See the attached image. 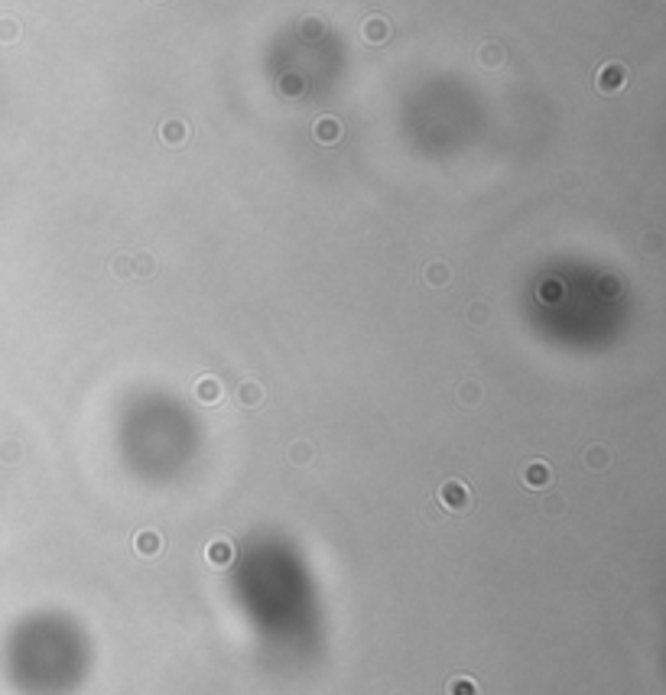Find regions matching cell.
Returning a JSON list of instances; mask_svg holds the SVG:
<instances>
[{
    "mask_svg": "<svg viewBox=\"0 0 666 695\" xmlns=\"http://www.w3.org/2000/svg\"><path fill=\"white\" fill-rule=\"evenodd\" d=\"M133 549H137L140 559H156L163 552V536L156 530H140L133 536Z\"/></svg>",
    "mask_w": 666,
    "mask_h": 695,
    "instance_id": "8992f818",
    "label": "cell"
},
{
    "mask_svg": "<svg viewBox=\"0 0 666 695\" xmlns=\"http://www.w3.org/2000/svg\"><path fill=\"white\" fill-rule=\"evenodd\" d=\"M628 84V65L624 62H605L595 75V88L601 94H618Z\"/></svg>",
    "mask_w": 666,
    "mask_h": 695,
    "instance_id": "7a4b0ae2",
    "label": "cell"
},
{
    "mask_svg": "<svg viewBox=\"0 0 666 695\" xmlns=\"http://www.w3.org/2000/svg\"><path fill=\"white\" fill-rule=\"evenodd\" d=\"M449 695H481L475 679H468V676H452L449 679Z\"/></svg>",
    "mask_w": 666,
    "mask_h": 695,
    "instance_id": "7c38bea8",
    "label": "cell"
},
{
    "mask_svg": "<svg viewBox=\"0 0 666 695\" xmlns=\"http://www.w3.org/2000/svg\"><path fill=\"white\" fill-rule=\"evenodd\" d=\"M290 461L293 465H309V461H312V442H293L290 445Z\"/></svg>",
    "mask_w": 666,
    "mask_h": 695,
    "instance_id": "5bb4252c",
    "label": "cell"
},
{
    "mask_svg": "<svg viewBox=\"0 0 666 695\" xmlns=\"http://www.w3.org/2000/svg\"><path fill=\"white\" fill-rule=\"evenodd\" d=\"M520 481H523V488H530V491H543V488H550V484H552V468L546 465L543 459H536V461H530V465L523 468Z\"/></svg>",
    "mask_w": 666,
    "mask_h": 695,
    "instance_id": "277c9868",
    "label": "cell"
},
{
    "mask_svg": "<svg viewBox=\"0 0 666 695\" xmlns=\"http://www.w3.org/2000/svg\"><path fill=\"white\" fill-rule=\"evenodd\" d=\"M608 465H611V452H608L605 445H591V449H585V468H591V471H605Z\"/></svg>",
    "mask_w": 666,
    "mask_h": 695,
    "instance_id": "8fae6325",
    "label": "cell"
},
{
    "mask_svg": "<svg viewBox=\"0 0 666 695\" xmlns=\"http://www.w3.org/2000/svg\"><path fill=\"white\" fill-rule=\"evenodd\" d=\"M131 273L133 276H150V273H153V257H150V253H133V257H131Z\"/></svg>",
    "mask_w": 666,
    "mask_h": 695,
    "instance_id": "2e32d148",
    "label": "cell"
},
{
    "mask_svg": "<svg viewBox=\"0 0 666 695\" xmlns=\"http://www.w3.org/2000/svg\"><path fill=\"white\" fill-rule=\"evenodd\" d=\"M205 559H208V566H214V569H224V566H231L234 562V542L231 540H212L208 542V549H205Z\"/></svg>",
    "mask_w": 666,
    "mask_h": 695,
    "instance_id": "5b68a950",
    "label": "cell"
},
{
    "mask_svg": "<svg viewBox=\"0 0 666 695\" xmlns=\"http://www.w3.org/2000/svg\"><path fill=\"white\" fill-rule=\"evenodd\" d=\"M436 504L442 507V510H449V513H465L468 507H471V491H468L465 481L449 478V481H442V488H439Z\"/></svg>",
    "mask_w": 666,
    "mask_h": 695,
    "instance_id": "6da1fadb",
    "label": "cell"
},
{
    "mask_svg": "<svg viewBox=\"0 0 666 695\" xmlns=\"http://www.w3.org/2000/svg\"><path fill=\"white\" fill-rule=\"evenodd\" d=\"M361 33H364V39H368L371 46H381V43H387V36H391V26H387V20H381V16H371Z\"/></svg>",
    "mask_w": 666,
    "mask_h": 695,
    "instance_id": "ba28073f",
    "label": "cell"
},
{
    "mask_svg": "<svg viewBox=\"0 0 666 695\" xmlns=\"http://www.w3.org/2000/svg\"><path fill=\"white\" fill-rule=\"evenodd\" d=\"M114 273L117 276H133L131 273V257H117L114 260Z\"/></svg>",
    "mask_w": 666,
    "mask_h": 695,
    "instance_id": "603a6c76",
    "label": "cell"
},
{
    "mask_svg": "<svg viewBox=\"0 0 666 695\" xmlns=\"http://www.w3.org/2000/svg\"><path fill=\"white\" fill-rule=\"evenodd\" d=\"M660 241H663V237H660L657 231H647V234H643V251H647V253H660Z\"/></svg>",
    "mask_w": 666,
    "mask_h": 695,
    "instance_id": "ffe728a7",
    "label": "cell"
},
{
    "mask_svg": "<svg viewBox=\"0 0 666 695\" xmlns=\"http://www.w3.org/2000/svg\"><path fill=\"white\" fill-rule=\"evenodd\" d=\"M562 507H566V504H562V497H550V500L543 504V513H546V517H556Z\"/></svg>",
    "mask_w": 666,
    "mask_h": 695,
    "instance_id": "7402d4cb",
    "label": "cell"
},
{
    "mask_svg": "<svg viewBox=\"0 0 666 695\" xmlns=\"http://www.w3.org/2000/svg\"><path fill=\"white\" fill-rule=\"evenodd\" d=\"M312 137H315V143H322V146H335L338 140H342V121H338L335 114H319L312 124Z\"/></svg>",
    "mask_w": 666,
    "mask_h": 695,
    "instance_id": "3957f363",
    "label": "cell"
},
{
    "mask_svg": "<svg viewBox=\"0 0 666 695\" xmlns=\"http://www.w3.org/2000/svg\"><path fill=\"white\" fill-rule=\"evenodd\" d=\"M160 137H163V143L166 146H185V140H189V124L185 121H179V117H173V121H166L160 127Z\"/></svg>",
    "mask_w": 666,
    "mask_h": 695,
    "instance_id": "52a82bcc",
    "label": "cell"
},
{
    "mask_svg": "<svg viewBox=\"0 0 666 695\" xmlns=\"http://www.w3.org/2000/svg\"><path fill=\"white\" fill-rule=\"evenodd\" d=\"M20 36V23L16 20H0V43H13Z\"/></svg>",
    "mask_w": 666,
    "mask_h": 695,
    "instance_id": "d6986e66",
    "label": "cell"
},
{
    "mask_svg": "<svg viewBox=\"0 0 666 695\" xmlns=\"http://www.w3.org/2000/svg\"><path fill=\"white\" fill-rule=\"evenodd\" d=\"M459 400L465 406H478V400H481V387H478V383H471V381L462 383V387H459Z\"/></svg>",
    "mask_w": 666,
    "mask_h": 695,
    "instance_id": "e0dca14e",
    "label": "cell"
},
{
    "mask_svg": "<svg viewBox=\"0 0 666 695\" xmlns=\"http://www.w3.org/2000/svg\"><path fill=\"white\" fill-rule=\"evenodd\" d=\"M238 400H241V406H261L263 403V387L257 381H244L238 387Z\"/></svg>",
    "mask_w": 666,
    "mask_h": 695,
    "instance_id": "30bf717a",
    "label": "cell"
},
{
    "mask_svg": "<svg viewBox=\"0 0 666 695\" xmlns=\"http://www.w3.org/2000/svg\"><path fill=\"white\" fill-rule=\"evenodd\" d=\"M598 292H601L605 299H614L621 292V283L614 280V276H601V280H598Z\"/></svg>",
    "mask_w": 666,
    "mask_h": 695,
    "instance_id": "ac0fdd59",
    "label": "cell"
},
{
    "mask_svg": "<svg viewBox=\"0 0 666 695\" xmlns=\"http://www.w3.org/2000/svg\"><path fill=\"white\" fill-rule=\"evenodd\" d=\"M501 62H504V49H501L498 43H488V46L481 49V65H488V69H498Z\"/></svg>",
    "mask_w": 666,
    "mask_h": 695,
    "instance_id": "9a60e30c",
    "label": "cell"
},
{
    "mask_svg": "<svg viewBox=\"0 0 666 695\" xmlns=\"http://www.w3.org/2000/svg\"><path fill=\"white\" fill-rule=\"evenodd\" d=\"M481 319H488V309H484V306H471V322L478 325Z\"/></svg>",
    "mask_w": 666,
    "mask_h": 695,
    "instance_id": "cb8c5ba5",
    "label": "cell"
},
{
    "mask_svg": "<svg viewBox=\"0 0 666 695\" xmlns=\"http://www.w3.org/2000/svg\"><path fill=\"white\" fill-rule=\"evenodd\" d=\"M449 280H452V270L445 267V263H429L426 267V283L429 286H436L439 290V286H445Z\"/></svg>",
    "mask_w": 666,
    "mask_h": 695,
    "instance_id": "4fadbf2b",
    "label": "cell"
},
{
    "mask_svg": "<svg viewBox=\"0 0 666 695\" xmlns=\"http://www.w3.org/2000/svg\"><path fill=\"white\" fill-rule=\"evenodd\" d=\"M0 459H4V461H16V459H20V445H16V442H4V445H0Z\"/></svg>",
    "mask_w": 666,
    "mask_h": 695,
    "instance_id": "44dd1931",
    "label": "cell"
},
{
    "mask_svg": "<svg viewBox=\"0 0 666 695\" xmlns=\"http://www.w3.org/2000/svg\"><path fill=\"white\" fill-rule=\"evenodd\" d=\"M195 397H199L202 403H218V400H222V383L214 381V377H199Z\"/></svg>",
    "mask_w": 666,
    "mask_h": 695,
    "instance_id": "9c48e42d",
    "label": "cell"
}]
</instances>
